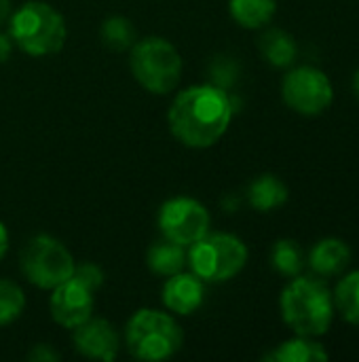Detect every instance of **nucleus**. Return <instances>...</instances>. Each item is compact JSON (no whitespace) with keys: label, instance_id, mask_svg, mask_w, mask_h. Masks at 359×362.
I'll use <instances>...</instances> for the list:
<instances>
[{"label":"nucleus","instance_id":"nucleus-17","mask_svg":"<svg viewBox=\"0 0 359 362\" xmlns=\"http://www.w3.org/2000/svg\"><path fill=\"white\" fill-rule=\"evenodd\" d=\"M231 17L245 30H260L277 13V0H229Z\"/></svg>","mask_w":359,"mask_h":362},{"label":"nucleus","instance_id":"nucleus-14","mask_svg":"<svg viewBox=\"0 0 359 362\" xmlns=\"http://www.w3.org/2000/svg\"><path fill=\"white\" fill-rule=\"evenodd\" d=\"M290 197V191L281 178L275 174H260L252 180L248 189V202L258 212H273L281 208Z\"/></svg>","mask_w":359,"mask_h":362},{"label":"nucleus","instance_id":"nucleus-4","mask_svg":"<svg viewBox=\"0 0 359 362\" xmlns=\"http://www.w3.org/2000/svg\"><path fill=\"white\" fill-rule=\"evenodd\" d=\"M125 344L133 358L161 362L180 352L184 333L171 314L144 308L129 318L125 327Z\"/></svg>","mask_w":359,"mask_h":362},{"label":"nucleus","instance_id":"nucleus-20","mask_svg":"<svg viewBox=\"0 0 359 362\" xmlns=\"http://www.w3.org/2000/svg\"><path fill=\"white\" fill-rule=\"evenodd\" d=\"M305 252L294 240H277L271 250V263L277 274L286 278H296L305 269Z\"/></svg>","mask_w":359,"mask_h":362},{"label":"nucleus","instance_id":"nucleus-13","mask_svg":"<svg viewBox=\"0 0 359 362\" xmlns=\"http://www.w3.org/2000/svg\"><path fill=\"white\" fill-rule=\"evenodd\" d=\"M309 265L320 278H334L345 272L351 261V248L341 238H324L309 252Z\"/></svg>","mask_w":359,"mask_h":362},{"label":"nucleus","instance_id":"nucleus-23","mask_svg":"<svg viewBox=\"0 0 359 362\" xmlns=\"http://www.w3.org/2000/svg\"><path fill=\"white\" fill-rule=\"evenodd\" d=\"M72 278L76 282H80L85 288H89L91 293H95L102 284H104V272L93 265V263H83V265H74V274Z\"/></svg>","mask_w":359,"mask_h":362},{"label":"nucleus","instance_id":"nucleus-8","mask_svg":"<svg viewBox=\"0 0 359 362\" xmlns=\"http://www.w3.org/2000/svg\"><path fill=\"white\" fill-rule=\"evenodd\" d=\"M281 98L294 112L317 117L334 102V87L324 70L315 66H298L284 76Z\"/></svg>","mask_w":359,"mask_h":362},{"label":"nucleus","instance_id":"nucleus-24","mask_svg":"<svg viewBox=\"0 0 359 362\" xmlns=\"http://www.w3.org/2000/svg\"><path fill=\"white\" fill-rule=\"evenodd\" d=\"M11 51H13V40H11V36L0 32V64H4V62L11 57Z\"/></svg>","mask_w":359,"mask_h":362},{"label":"nucleus","instance_id":"nucleus-21","mask_svg":"<svg viewBox=\"0 0 359 362\" xmlns=\"http://www.w3.org/2000/svg\"><path fill=\"white\" fill-rule=\"evenodd\" d=\"M99 36H102V42H104L108 49H112V51H127V49H131V47L135 45V40H138L133 23H131L127 17H121V15L108 17V19L102 23Z\"/></svg>","mask_w":359,"mask_h":362},{"label":"nucleus","instance_id":"nucleus-7","mask_svg":"<svg viewBox=\"0 0 359 362\" xmlns=\"http://www.w3.org/2000/svg\"><path fill=\"white\" fill-rule=\"evenodd\" d=\"M72 252L51 235L32 238L21 252V272L25 280L42 291H53L74 274Z\"/></svg>","mask_w":359,"mask_h":362},{"label":"nucleus","instance_id":"nucleus-5","mask_svg":"<svg viewBox=\"0 0 359 362\" xmlns=\"http://www.w3.org/2000/svg\"><path fill=\"white\" fill-rule=\"evenodd\" d=\"M133 78L154 95L171 93L182 76V57L178 49L161 36L135 40L129 57Z\"/></svg>","mask_w":359,"mask_h":362},{"label":"nucleus","instance_id":"nucleus-11","mask_svg":"<svg viewBox=\"0 0 359 362\" xmlns=\"http://www.w3.org/2000/svg\"><path fill=\"white\" fill-rule=\"evenodd\" d=\"M74 346L85 358L112 362L118 356L121 339L108 320L91 316L87 322L74 329Z\"/></svg>","mask_w":359,"mask_h":362},{"label":"nucleus","instance_id":"nucleus-1","mask_svg":"<svg viewBox=\"0 0 359 362\" xmlns=\"http://www.w3.org/2000/svg\"><path fill=\"white\" fill-rule=\"evenodd\" d=\"M233 110V100L222 87L193 85L174 98L167 112L169 132L188 148H209L226 134Z\"/></svg>","mask_w":359,"mask_h":362},{"label":"nucleus","instance_id":"nucleus-18","mask_svg":"<svg viewBox=\"0 0 359 362\" xmlns=\"http://www.w3.org/2000/svg\"><path fill=\"white\" fill-rule=\"evenodd\" d=\"M328 350L315 341L313 337H300L296 335L290 341H284L275 352L267 356V361L275 362H326L328 361Z\"/></svg>","mask_w":359,"mask_h":362},{"label":"nucleus","instance_id":"nucleus-6","mask_svg":"<svg viewBox=\"0 0 359 362\" xmlns=\"http://www.w3.org/2000/svg\"><path fill=\"white\" fill-rule=\"evenodd\" d=\"M190 272L203 282H229L248 263V246L233 233H205L188 246Z\"/></svg>","mask_w":359,"mask_h":362},{"label":"nucleus","instance_id":"nucleus-3","mask_svg":"<svg viewBox=\"0 0 359 362\" xmlns=\"http://www.w3.org/2000/svg\"><path fill=\"white\" fill-rule=\"evenodd\" d=\"M11 40L32 57H47L66 45L68 28L61 13L42 0L23 2L8 17Z\"/></svg>","mask_w":359,"mask_h":362},{"label":"nucleus","instance_id":"nucleus-12","mask_svg":"<svg viewBox=\"0 0 359 362\" xmlns=\"http://www.w3.org/2000/svg\"><path fill=\"white\" fill-rule=\"evenodd\" d=\"M205 299V288L203 280L197 278L193 272L190 274H176L169 276L165 286H163V303L169 312L178 316H188L197 312L203 305Z\"/></svg>","mask_w":359,"mask_h":362},{"label":"nucleus","instance_id":"nucleus-15","mask_svg":"<svg viewBox=\"0 0 359 362\" xmlns=\"http://www.w3.org/2000/svg\"><path fill=\"white\" fill-rule=\"evenodd\" d=\"M186 261H188L186 246L176 244V242L165 240V238L161 242L152 244L148 248V255H146L148 269L157 276H163V278L180 274L186 267Z\"/></svg>","mask_w":359,"mask_h":362},{"label":"nucleus","instance_id":"nucleus-9","mask_svg":"<svg viewBox=\"0 0 359 362\" xmlns=\"http://www.w3.org/2000/svg\"><path fill=\"white\" fill-rule=\"evenodd\" d=\"M157 223L165 240L188 248L209 231L212 218L201 202L193 197H171L159 208Z\"/></svg>","mask_w":359,"mask_h":362},{"label":"nucleus","instance_id":"nucleus-26","mask_svg":"<svg viewBox=\"0 0 359 362\" xmlns=\"http://www.w3.org/2000/svg\"><path fill=\"white\" fill-rule=\"evenodd\" d=\"M11 13H13L11 0H0V25L11 17Z\"/></svg>","mask_w":359,"mask_h":362},{"label":"nucleus","instance_id":"nucleus-27","mask_svg":"<svg viewBox=\"0 0 359 362\" xmlns=\"http://www.w3.org/2000/svg\"><path fill=\"white\" fill-rule=\"evenodd\" d=\"M351 87H353V93H355V98L359 100V68L353 72V78H351Z\"/></svg>","mask_w":359,"mask_h":362},{"label":"nucleus","instance_id":"nucleus-25","mask_svg":"<svg viewBox=\"0 0 359 362\" xmlns=\"http://www.w3.org/2000/svg\"><path fill=\"white\" fill-rule=\"evenodd\" d=\"M6 250H8V231H6L4 223L0 221V259L6 255Z\"/></svg>","mask_w":359,"mask_h":362},{"label":"nucleus","instance_id":"nucleus-22","mask_svg":"<svg viewBox=\"0 0 359 362\" xmlns=\"http://www.w3.org/2000/svg\"><path fill=\"white\" fill-rule=\"evenodd\" d=\"M25 308V295L13 280L0 278V327L15 322Z\"/></svg>","mask_w":359,"mask_h":362},{"label":"nucleus","instance_id":"nucleus-2","mask_svg":"<svg viewBox=\"0 0 359 362\" xmlns=\"http://www.w3.org/2000/svg\"><path fill=\"white\" fill-rule=\"evenodd\" d=\"M284 322L300 337H322L330 331L334 320L332 291L324 284V278L296 276L284 288L279 299Z\"/></svg>","mask_w":359,"mask_h":362},{"label":"nucleus","instance_id":"nucleus-16","mask_svg":"<svg viewBox=\"0 0 359 362\" xmlns=\"http://www.w3.org/2000/svg\"><path fill=\"white\" fill-rule=\"evenodd\" d=\"M260 53L275 68H288L294 64L298 47L292 34L279 28H271L260 36Z\"/></svg>","mask_w":359,"mask_h":362},{"label":"nucleus","instance_id":"nucleus-10","mask_svg":"<svg viewBox=\"0 0 359 362\" xmlns=\"http://www.w3.org/2000/svg\"><path fill=\"white\" fill-rule=\"evenodd\" d=\"M93 295L89 288H85L80 282H76L74 278L66 280L63 284L53 288L51 301H49V310H51V318L63 327V329H76L83 322H87L93 316Z\"/></svg>","mask_w":359,"mask_h":362},{"label":"nucleus","instance_id":"nucleus-19","mask_svg":"<svg viewBox=\"0 0 359 362\" xmlns=\"http://www.w3.org/2000/svg\"><path fill=\"white\" fill-rule=\"evenodd\" d=\"M334 310L339 316L349 322V325H359V269L349 272L343 276L332 293Z\"/></svg>","mask_w":359,"mask_h":362}]
</instances>
